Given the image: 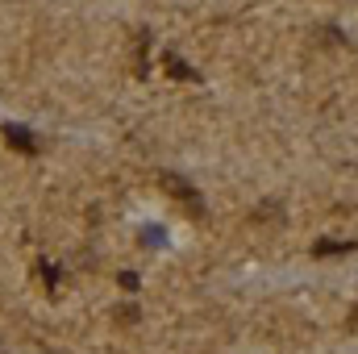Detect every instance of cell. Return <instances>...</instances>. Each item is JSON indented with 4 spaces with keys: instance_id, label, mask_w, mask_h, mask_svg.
I'll return each mask as SVG.
<instances>
[{
    "instance_id": "cell-4",
    "label": "cell",
    "mask_w": 358,
    "mask_h": 354,
    "mask_svg": "<svg viewBox=\"0 0 358 354\" xmlns=\"http://www.w3.org/2000/svg\"><path fill=\"white\" fill-rule=\"evenodd\" d=\"M163 63H167V71H171L176 80H200V76H196V71H192V67H187L179 55H163Z\"/></svg>"
},
{
    "instance_id": "cell-2",
    "label": "cell",
    "mask_w": 358,
    "mask_h": 354,
    "mask_svg": "<svg viewBox=\"0 0 358 354\" xmlns=\"http://www.w3.org/2000/svg\"><path fill=\"white\" fill-rule=\"evenodd\" d=\"M4 138H8V146H17L21 155H34V150H38V142H34V134H29L25 125H8Z\"/></svg>"
},
{
    "instance_id": "cell-6",
    "label": "cell",
    "mask_w": 358,
    "mask_h": 354,
    "mask_svg": "<svg viewBox=\"0 0 358 354\" xmlns=\"http://www.w3.org/2000/svg\"><path fill=\"white\" fill-rule=\"evenodd\" d=\"M346 330H350V334H358V309L350 313V317H346Z\"/></svg>"
},
{
    "instance_id": "cell-3",
    "label": "cell",
    "mask_w": 358,
    "mask_h": 354,
    "mask_svg": "<svg viewBox=\"0 0 358 354\" xmlns=\"http://www.w3.org/2000/svg\"><path fill=\"white\" fill-rule=\"evenodd\" d=\"M355 250V242H329V238H321L317 246H313V255L317 259H329V255H350Z\"/></svg>"
},
{
    "instance_id": "cell-1",
    "label": "cell",
    "mask_w": 358,
    "mask_h": 354,
    "mask_svg": "<svg viewBox=\"0 0 358 354\" xmlns=\"http://www.w3.org/2000/svg\"><path fill=\"white\" fill-rule=\"evenodd\" d=\"M163 187L187 204V213H192V217H200V213H204V204H200V192H196V187H192L183 176H163Z\"/></svg>"
},
{
    "instance_id": "cell-5",
    "label": "cell",
    "mask_w": 358,
    "mask_h": 354,
    "mask_svg": "<svg viewBox=\"0 0 358 354\" xmlns=\"http://www.w3.org/2000/svg\"><path fill=\"white\" fill-rule=\"evenodd\" d=\"M38 275H42V283H46V288H55V283H59V267H55V263H42Z\"/></svg>"
}]
</instances>
